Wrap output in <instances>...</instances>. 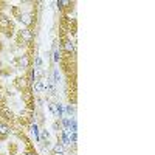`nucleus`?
<instances>
[{
    "label": "nucleus",
    "mask_w": 155,
    "mask_h": 155,
    "mask_svg": "<svg viewBox=\"0 0 155 155\" xmlns=\"http://www.w3.org/2000/svg\"><path fill=\"white\" fill-rule=\"evenodd\" d=\"M54 152H56V154H61V152H62V144H61V143L54 146Z\"/></svg>",
    "instance_id": "nucleus-2"
},
{
    "label": "nucleus",
    "mask_w": 155,
    "mask_h": 155,
    "mask_svg": "<svg viewBox=\"0 0 155 155\" xmlns=\"http://www.w3.org/2000/svg\"><path fill=\"white\" fill-rule=\"evenodd\" d=\"M43 90H45V87H43L42 81H36L34 82V93H42Z\"/></svg>",
    "instance_id": "nucleus-1"
}]
</instances>
